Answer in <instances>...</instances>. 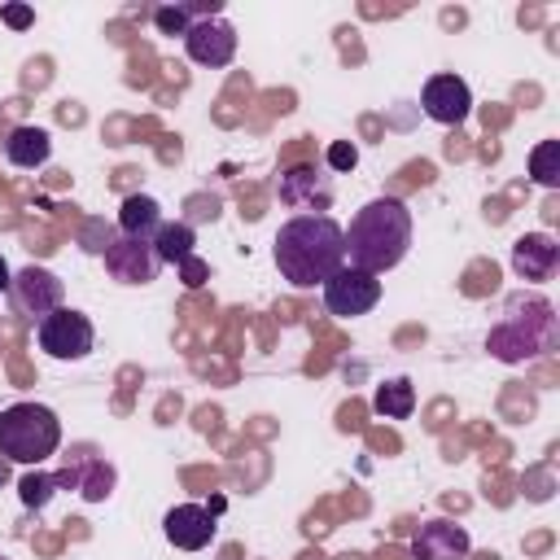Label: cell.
Here are the masks:
<instances>
[{"label": "cell", "mask_w": 560, "mask_h": 560, "mask_svg": "<svg viewBox=\"0 0 560 560\" xmlns=\"http://www.w3.org/2000/svg\"><path fill=\"white\" fill-rule=\"evenodd\" d=\"M472 538L459 521L433 516L411 534V560H468Z\"/></svg>", "instance_id": "11"}, {"label": "cell", "mask_w": 560, "mask_h": 560, "mask_svg": "<svg viewBox=\"0 0 560 560\" xmlns=\"http://www.w3.org/2000/svg\"><path fill=\"white\" fill-rule=\"evenodd\" d=\"M4 486H9V459L0 455V490H4Z\"/></svg>", "instance_id": "24"}, {"label": "cell", "mask_w": 560, "mask_h": 560, "mask_svg": "<svg viewBox=\"0 0 560 560\" xmlns=\"http://www.w3.org/2000/svg\"><path fill=\"white\" fill-rule=\"evenodd\" d=\"M529 175L547 188L560 184V140H542L534 153H529Z\"/></svg>", "instance_id": "19"}, {"label": "cell", "mask_w": 560, "mask_h": 560, "mask_svg": "<svg viewBox=\"0 0 560 560\" xmlns=\"http://www.w3.org/2000/svg\"><path fill=\"white\" fill-rule=\"evenodd\" d=\"M57 486H61V481L48 477V472H26V477H22V503H26V508H44V503L57 494Z\"/></svg>", "instance_id": "20"}, {"label": "cell", "mask_w": 560, "mask_h": 560, "mask_svg": "<svg viewBox=\"0 0 560 560\" xmlns=\"http://www.w3.org/2000/svg\"><path fill=\"white\" fill-rule=\"evenodd\" d=\"M556 306L542 293H512L503 306V319L486 332V350L499 363H525L547 350H556Z\"/></svg>", "instance_id": "3"}, {"label": "cell", "mask_w": 560, "mask_h": 560, "mask_svg": "<svg viewBox=\"0 0 560 560\" xmlns=\"http://www.w3.org/2000/svg\"><path fill=\"white\" fill-rule=\"evenodd\" d=\"M381 302V280L359 271V267H337L328 280H324V306L328 315L337 319H354V315H368L372 306Z\"/></svg>", "instance_id": "6"}, {"label": "cell", "mask_w": 560, "mask_h": 560, "mask_svg": "<svg viewBox=\"0 0 560 560\" xmlns=\"http://www.w3.org/2000/svg\"><path fill=\"white\" fill-rule=\"evenodd\" d=\"M276 192H280V201L293 206V210H311V206L324 210V206L332 201V184H328L324 175H315L311 166H289V171L280 175Z\"/></svg>", "instance_id": "14"}, {"label": "cell", "mask_w": 560, "mask_h": 560, "mask_svg": "<svg viewBox=\"0 0 560 560\" xmlns=\"http://www.w3.org/2000/svg\"><path fill=\"white\" fill-rule=\"evenodd\" d=\"M4 22H9V26H31V9L9 4V9H4Z\"/></svg>", "instance_id": "22"}, {"label": "cell", "mask_w": 560, "mask_h": 560, "mask_svg": "<svg viewBox=\"0 0 560 560\" xmlns=\"http://www.w3.org/2000/svg\"><path fill=\"white\" fill-rule=\"evenodd\" d=\"M48 153H52V136H48L44 127H13V131L4 136V158H9L13 166H22V171L44 166Z\"/></svg>", "instance_id": "15"}, {"label": "cell", "mask_w": 560, "mask_h": 560, "mask_svg": "<svg viewBox=\"0 0 560 560\" xmlns=\"http://www.w3.org/2000/svg\"><path fill=\"white\" fill-rule=\"evenodd\" d=\"M324 158H328V166H332V171H354V166H359V149H354L350 140H332Z\"/></svg>", "instance_id": "21"}, {"label": "cell", "mask_w": 560, "mask_h": 560, "mask_svg": "<svg viewBox=\"0 0 560 560\" xmlns=\"http://www.w3.org/2000/svg\"><path fill=\"white\" fill-rule=\"evenodd\" d=\"M346 236V267H359L368 276H381L398 267L411 249V210L398 197H372L354 210Z\"/></svg>", "instance_id": "2"}, {"label": "cell", "mask_w": 560, "mask_h": 560, "mask_svg": "<svg viewBox=\"0 0 560 560\" xmlns=\"http://www.w3.org/2000/svg\"><path fill=\"white\" fill-rule=\"evenodd\" d=\"M105 271L118 284H149L162 271V258L153 249V241H136V236H118L105 245Z\"/></svg>", "instance_id": "10"}, {"label": "cell", "mask_w": 560, "mask_h": 560, "mask_svg": "<svg viewBox=\"0 0 560 560\" xmlns=\"http://www.w3.org/2000/svg\"><path fill=\"white\" fill-rule=\"evenodd\" d=\"M0 560H9V556H0Z\"/></svg>", "instance_id": "25"}, {"label": "cell", "mask_w": 560, "mask_h": 560, "mask_svg": "<svg viewBox=\"0 0 560 560\" xmlns=\"http://www.w3.org/2000/svg\"><path fill=\"white\" fill-rule=\"evenodd\" d=\"M9 293H13V306H18L22 315H31L35 324H39L44 315H52V311L66 302V284L57 280V271L35 267V262H26V267L13 276Z\"/></svg>", "instance_id": "7"}, {"label": "cell", "mask_w": 560, "mask_h": 560, "mask_svg": "<svg viewBox=\"0 0 560 560\" xmlns=\"http://www.w3.org/2000/svg\"><path fill=\"white\" fill-rule=\"evenodd\" d=\"M420 109L442 127H459L472 114V92L459 74H429L420 88Z\"/></svg>", "instance_id": "9"}, {"label": "cell", "mask_w": 560, "mask_h": 560, "mask_svg": "<svg viewBox=\"0 0 560 560\" xmlns=\"http://www.w3.org/2000/svg\"><path fill=\"white\" fill-rule=\"evenodd\" d=\"M271 258L293 289H315L346 262L341 223L332 214H293L271 241Z\"/></svg>", "instance_id": "1"}, {"label": "cell", "mask_w": 560, "mask_h": 560, "mask_svg": "<svg viewBox=\"0 0 560 560\" xmlns=\"http://www.w3.org/2000/svg\"><path fill=\"white\" fill-rule=\"evenodd\" d=\"M556 267H560V245H556V236H547V232H525V236L512 241V271H516L521 280L542 284V280L556 276Z\"/></svg>", "instance_id": "13"}, {"label": "cell", "mask_w": 560, "mask_h": 560, "mask_svg": "<svg viewBox=\"0 0 560 560\" xmlns=\"http://www.w3.org/2000/svg\"><path fill=\"white\" fill-rule=\"evenodd\" d=\"M9 284H13V271H9V262H4V254H0V293H9Z\"/></svg>", "instance_id": "23"}, {"label": "cell", "mask_w": 560, "mask_h": 560, "mask_svg": "<svg viewBox=\"0 0 560 560\" xmlns=\"http://www.w3.org/2000/svg\"><path fill=\"white\" fill-rule=\"evenodd\" d=\"M35 341L48 359H61V363H74V359H88L92 346H96V328L83 311L74 306H57L52 315H44L35 324Z\"/></svg>", "instance_id": "5"}, {"label": "cell", "mask_w": 560, "mask_h": 560, "mask_svg": "<svg viewBox=\"0 0 560 560\" xmlns=\"http://www.w3.org/2000/svg\"><path fill=\"white\" fill-rule=\"evenodd\" d=\"M162 534H166V542L179 547V551H206V547L214 542L219 525H214V512H210V508H201V503H175V508L162 516Z\"/></svg>", "instance_id": "12"}, {"label": "cell", "mask_w": 560, "mask_h": 560, "mask_svg": "<svg viewBox=\"0 0 560 560\" xmlns=\"http://www.w3.org/2000/svg\"><path fill=\"white\" fill-rule=\"evenodd\" d=\"M118 228H122V236L153 241V236L162 232V206H158L153 197H144V192H131V197H122V206H118Z\"/></svg>", "instance_id": "16"}, {"label": "cell", "mask_w": 560, "mask_h": 560, "mask_svg": "<svg viewBox=\"0 0 560 560\" xmlns=\"http://www.w3.org/2000/svg\"><path fill=\"white\" fill-rule=\"evenodd\" d=\"M153 249L162 262H188L192 254V228L188 223H162V232L153 236Z\"/></svg>", "instance_id": "18"}, {"label": "cell", "mask_w": 560, "mask_h": 560, "mask_svg": "<svg viewBox=\"0 0 560 560\" xmlns=\"http://www.w3.org/2000/svg\"><path fill=\"white\" fill-rule=\"evenodd\" d=\"M184 52H188V61H197L206 70H223L236 57V31H232V22H223V18H197L184 31Z\"/></svg>", "instance_id": "8"}, {"label": "cell", "mask_w": 560, "mask_h": 560, "mask_svg": "<svg viewBox=\"0 0 560 560\" xmlns=\"http://www.w3.org/2000/svg\"><path fill=\"white\" fill-rule=\"evenodd\" d=\"M372 407H376V416H385V420H411V411H416V385H411L407 376H394V381L376 385Z\"/></svg>", "instance_id": "17"}, {"label": "cell", "mask_w": 560, "mask_h": 560, "mask_svg": "<svg viewBox=\"0 0 560 560\" xmlns=\"http://www.w3.org/2000/svg\"><path fill=\"white\" fill-rule=\"evenodd\" d=\"M57 446H61V420L52 407L26 398V402H9L0 411V455L9 464L35 468V464L52 459Z\"/></svg>", "instance_id": "4"}]
</instances>
